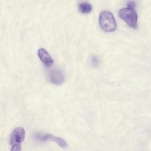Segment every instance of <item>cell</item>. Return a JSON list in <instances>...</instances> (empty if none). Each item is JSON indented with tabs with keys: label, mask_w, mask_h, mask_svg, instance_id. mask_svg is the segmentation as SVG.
<instances>
[{
	"label": "cell",
	"mask_w": 151,
	"mask_h": 151,
	"mask_svg": "<svg viewBox=\"0 0 151 151\" xmlns=\"http://www.w3.org/2000/svg\"><path fill=\"white\" fill-rule=\"evenodd\" d=\"M101 29L106 32H113L117 28V24L113 15L109 11H102L99 18Z\"/></svg>",
	"instance_id": "1"
},
{
	"label": "cell",
	"mask_w": 151,
	"mask_h": 151,
	"mask_svg": "<svg viewBox=\"0 0 151 151\" xmlns=\"http://www.w3.org/2000/svg\"><path fill=\"white\" fill-rule=\"evenodd\" d=\"M127 7L130 8H134L136 6V4L134 1H130L127 4Z\"/></svg>",
	"instance_id": "10"
},
{
	"label": "cell",
	"mask_w": 151,
	"mask_h": 151,
	"mask_svg": "<svg viewBox=\"0 0 151 151\" xmlns=\"http://www.w3.org/2000/svg\"><path fill=\"white\" fill-rule=\"evenodd\" d=\"M38 138L41 140H49V139L52 140V141H54V142L57 143L60 147H63V148H65L67 146V143L65 142V141L63 139L58 137H56V136H55L54 135H52V134H45L42 136L38 137Z\"/></svg>",
	"instance_id": "6"
},
{
	"label": "cell",
	"mask_w": 151,
	"mask_h": 151,
	"mask_svg": "<svg viewBox=\"0 0 151 151\" xmlns=\"http://www.w3.org/2000/svg\"><path fill=\"white\" fill-rule=\"evenodd\" d=\"M119 15L130 27L133 28H137V14L133 8H122L119 11Z\"/></svg>",
	"instance_id": "2"
},
{
	"label": "cell",
	"mask_w": 151,
	"mask_h": 151,
	"mask_svg": "<svg viewBox=\"0 0 151 151\" xmlns=\"http://www.w3.org/2000/svg\"><path fill=\"white\" fill-rule=\"evenodd\" d=\"M48 78L51 83L57 85L61 84L64 81V77L63 73L60 71L57 70H54L50 71Z\"/></svg>",
	"instance_id": "4"
},
{
	"label": "cell",
	"mask_w": 151,
	"mask_h": 151,
	"mask_svg": "<svg viewBox=\"0 0 151 151\" xmlns=\"http://www.w3.org/2000/svg\"><path fill=\"white\" fill-rule=\"evenodd\" d=\"M91 64H92L93 65H97V64L99 63V60H97V58L96 57H93L91 58Z\"/></svg>",
	"instance_id": "9"
},
{
	"label": "cell",
	"mask_w": 151,
	"mask_h": 151,
	"mask_svg": "<svg viewBox=\"0 0 151 151\" xmlns=\"http://www.w3.org/2000/svg\"><path fill=\"white\" fill-rule=\"evenodd\" d=\"M38 55L41 61L47 67H50L54 63V60L51 57L49 53L44 48H40L38 51Z\"/></svg>",
	"instance_id": "5"
},
{
	"label": "cell",
	"mask_w": 151,
	"mask_h": 151,
	"mask_svg": "<svg viewBox=\"0 0 151 151\" xmlns=\"http://www.w3.org/2000/svg\"><path fill=\"white\" fill-rule=\"evenodd\" d=\"M78 9L82 14H88L91 11L92 7L88 3L81 2L78 5Z\"/></svg>",
	"instance_id": "7"
},
{
	"label": "cell",
	"mask_w": 151,
	"mask_h": 151,
	"mask_svg": "<svg viewBox=\"0 0 151 151\" xmlns=\"http://www.w3.org/2000/svg\"><path fill=\"white\" fill-rule=\"evenodd\" d=\"M25 137V131L21 127H17L14 130L11 136V145L12 146L20 144L24 140Z\"/></svg>",
	"instance_id": "3"
},
{
	"label": "cell",
	"mask_w": 151,
	"mask_h": 151,
	"mask_svg": "<svg viewBox=\"0 0 151 151\" xmlns=\"http://www.w3.org/2000/svg\"><path fill=\"white\" fill-rule=\"evenodd\" d=\"M21 149V145L18 144V145H13L12 146V148L11 149V151H20Z\"/></svg>",
	"instance_id": "8"
}]
</instances>
